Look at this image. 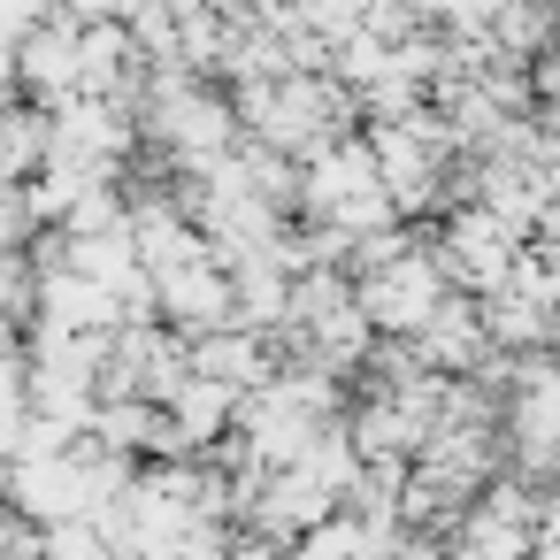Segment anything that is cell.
Listing matches in <instances>:
<instances>
[{"mask_svg": "<svg viewBox=\"0 0 560 560\" xmlns=\"http://www.w3.org/2000/svg\"><path fill=\"white\" fill-rule=\"evenodd\" d=\"M430 300H438V284H430L422 261H392V269H376V277L361 284V307H369V323H384V330H422Z\"/></svg>", "mask_w": 560, "mask_h": 560, "instance_id": "6da1fadb", "label": "cell"}, {"mask_svg": "<svg viewBox=\"0 0 560 560\" xmlns=\"http://www.w3.org/2000/svg\"><path fill=\"white\" fill-rule=\"evenodd\" d=\"M399 560H438V552H399Z\"/></svg>", "mask_w": 560, "mask_h": 560, "instance_id": "7a4b0ae2", "label": "cell"}]
</instances>
